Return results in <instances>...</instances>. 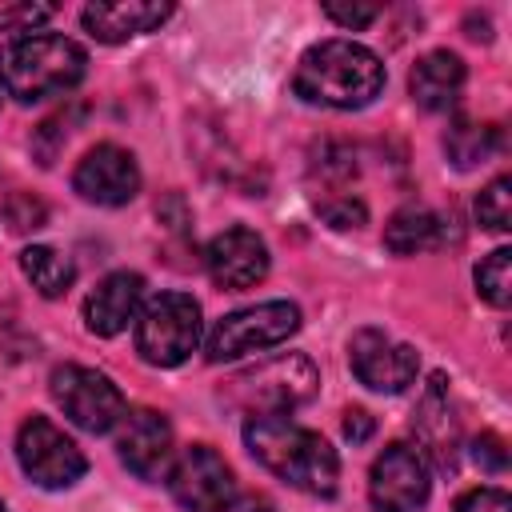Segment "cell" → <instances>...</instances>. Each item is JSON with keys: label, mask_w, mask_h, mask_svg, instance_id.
Wrapping results in <instances>:
<instances>
[{"label": "cell", "mask_w": 512, "mask_h": 512, "mask_svg": "<svg viewBox=\"0 0 512 512\" xmlns=\"http://www.w3.org/2000/svg\"><path fill=\"white\" fill-rule=\"evenodd\" d=\"M244 444L276 480L308 496H336L340 460L320 432L288 416H252L244 424Z\"/></svg>", "instance_id": "6da1fadb"}, {"label": "cell", "mask_w": 512, "mask_h": 512, "mask_svg": "<svg viewBox=\"0 0 512 512\" xmlns=\"http://www.w3.org/2000/svg\"><path fill=\"white\" fill-rule=\"evenodd\" d=\"M384 88V64L372 48L356 40H320L312 44L292 76V92L324 108H364Z\"/></svg>", "instance_id": "7a4b0ae2"}, {"label": "cell", "mask_w": 512, "mask_h": 512, "mask_svg": "<svg viewBox=\"0 0 512 512\" xmlns=\"http://www.w3.org/2000/svg\"><path fill=\"white\" fill-rule=\"evenodd\" d=\"M84 68V48L56 32H32L0 44V88L20 104L72 92L84 80Z\"/></svg>", "instance_id": "3957f363"}, {"label": "cell", "mask_w": 512, "mask_h": 512, "mask_svg": "<svg viewBox=\"0 0 512 512\" xmlns=\"http://www.w3.org/2000/svg\"><path fill=\"white\" fill-rule=\"evenodd\" d=\"M320 388V372L308 356L288 352V356H272L248 372H236L232 380H224L220 400L236 412L252 416H288L300 404H308Z\"/></svg>", "instance_id": "277c9868"}, {"label": "cell", "mask_w": 512, "mask_h": 512, "mask_svg": "<svg viewBox=\"0 0 512 512\" xmlns=\"http://www.w3.org/2000/svg\"><path fill=\"white\" fill-rule=\"evenodd\" d=\"M200 344V304L188 292H160L136 312V352L156 368L184 364Z\"/></svg>", "instance_id": "5b68a950"}, {"label": "cell", "mask_w": 512, "mask_h": 512, "mask_svg": "<svg viewBox=\"0 0 512 512\" xmlns=\"http://www.w3.org/2000/svg\"><path fill=\"white\" fill-rule=\"evenodd\" d=\"M296 328H300V308L296 304L264 300V304H252V308L220 316L212 324V332H208L204 356H208V364L240 360L248 352H260V348H272V344L288 340Z\"/></svg>", "instance_id": "8992f818"}, {"label": "cell", "mask_w": 512, "mask_h": 512, "mask_svg": "<svg viewBox=\"0 0 512 512\" xmlns=\"http://www.w3.org/2000/svg\"><path fill=\"white\" fill-rule=\"evenodd\" d=\"M48 392H52V400L60 404V412L76 428L96 432V436L100 432H112L120 424V416L128 412L120 388L104 372L84 368V364H60L48 376Z\"/></svg>", "instance_id": "52a82bcc"}, {"label": "cell", "mask_w": 512, "mask_h": 512, "mask_svg": "<svg viewBox=\"0 0 512 512\" xmlns=\"http://www.w3.org/2000/svg\"><path fill=\"white\" fill-rule=\"evenodd\" d=\"M16 460H20L24 476L40 488H72L88 472V460L76 448V440L64 436V428H56L48 416H28L20 424Z\"/></svg>", "instance_id": "ba28073f"}, {"label": "cell", "mask_w": 512, "mask_h": 512, "mask_svg": "<svg viewBox=\"0 0 512 512\" xmlns=\"http://www.w3.org/2000/svg\"><path fill=\"white\" fill-rule=\"evenodd\" d=\"M172 500L184 512H232L236 476L212 444H188L168 468Z\"/></svg>", "instance_id": "9c48e42d"}, {"label": "cell", "mask_w": 512, "mask_h": 512, "mask_svg": "<svg viewBox=\"0 0 512 512\" xmlns=\"http://www.w3.org/2000/svg\"><path fill=\"white\" fill-rule=\"evenodd\" d=\"M432 476L428 460L412 444H388L368 476V500L372 512H420L428 504Z\"/></svg>", "instance_id": "30bf717a"}, {"label": "cell", "mask_w": 512, "mask_h": 512, "mask_svg": "<svg viewBox=\"0 0 512 512\" xmlns=\"http://www.w3.org/2000/svg\"><path fill=\"white\" fill-rule=\"evenodd\" d=\"M348 364H352V376L372 388V392H404L416 372H420V356L412 344H400L392 340L388 332L380 328H360L352 340H348Z\"/></svg>", "instance_id": "8fae6325"}, {"label": "cell", "mask_w": 512, "mask_h": 512, "mask_svg": "<svg viewBox=\"0 0 512 512\" xmlns=\"http://www.w3.org/2000/svg\"><path fill=\"white\" fill-rule=\"evenodd\" d=\"M72 188L100 208H120L140 192V168L136 156L120 144H96L84 152V160L72 172Z\"/></svg>", "instance_id": "7c38bea8"}, {"label": "cell", "mask_w": 512, "mask_h": 512, "mask_svg": "<svg viewBox=\"0 0 512 512\" xmlns=\"http://www.w3.org/2000/svg\"><path fill=\"white\" fill-rule=\"evenodd\" d=\"M120 460L128 464V472H136L140 480H164L176 448H172V424L156 412V408H132L120 416V436H116Z\"/></svg>", "instance_id": "4fadbf2b"}, {"label": "cell", "mask_w": 512, "mask_h": 512, "mask_svg": "<svg viewBox=\"0 0 512 512\" xmlns=\"http://www.w3.org/2000/svg\"><path fill=\"white\" fill-rule=\"evenodd\" d=\"M204 264L216 288L240 292V288H256L268 276V248L252 228H224L204 248Z\"/></svg>", "instance_id": "5bb4252c"}, {"label": "cell", "mask_w": 512, "mask_h": 512, "mask_svg": "<svg viewBox=\"0 0 512 512\" xmlns=\"http://www.w3.org/2000/svg\"><path fill=\"white\" fill-rule=\"evenodd\" d=\"M144 304L140 272H108L84 300V324L92 336H120Z\"/></svg>", "instance_id": "9a60e30c"}, {"label": "cell", "mask_w": 512, "mask_h": 512, "mask_svg": "<svg viewBox=\"0 0 512 512\" xmlns=\"http://www.w3.org/2000/svg\"><path fill=\"white\" fill-rule=\"evenodd\" d=\"M172 16V4L164 0H96L84 8V28L100 40V44H124L140 32L160 28Z\"/></svg>", "instance_id": "2e32d148"}, {"label": "cell", "mask_w": 512, "mask_h": 512, "mask_svg": "<svg viewBox=\"0 0 512 512\" xmlns=\"http://www.w3.org/2000/svg\"><path fill=\"white\" fill-rule=\"evenodd\" d=\"M464 60L456 52H428L408 72V92L424 112H448L464 92Z\"/></svg>", "instance_id": "e0dca14e"}, {"label": "cell", "mask_w": 512, "mask_h": 512, "mask_svg": "<svg viewBox=\"0 0 512 512\" xmlns=\"http://www.w3.org/2000/svg\"><path fill=\"white\" fill-rule=\"evenodd\" d=\"M444 376H432L420 404H416V432L424 440V448L436 456L440 468H456V424L448 412V392H444Z\"/></svg>", "instance_id": "ac0fdd59"}, {"label": "cell", "mask_w": 512, "mask_h": 512, "mask_svg": "<svg viewBox=\"0 0 512 512\" xmlns=\"http://www.w3.org/2000/svg\"><path fill=\"white\" fill-rule=\"evenodd\" d=\"M440 244H444V220L432 208L408 204V208L392 212V220L384 224V248L396 256H416V252H428Z\"/></svg>", "instance_id": "d6986e66"}, {"label": "cell", "mask_w": 512, "mask_h": 512, "mask_svg": "<svg viewBox=\"0 0 512 512\" xmlns=\"http://www.w3.org/2000/svg\"><path fill=\"white\" fill-rule=\"evenodd\" d=\"M20 272H24L28 284H32L40 296H48V300L64 296V292L72 288V280H76L72 260L60 256V252L48 248V244H28V248L20 252Z\"/></svg>", "instance_id": "ffe728a7"}, {"label": "cell", "mask_w": 512, "mask_h": 512, "mask_svg": "<svg viewBox=\"0 0 512 512\" xmlns=\"http://www.w3.org/2000/svg\"><path fill=\"white\" fill-rule=\"evenodd\" d=\"M500 148V128L496 124H476V120H452L444 132V152L456 168H476Z\"/></svg>", "instance_id": "44dd1931"}, {"label": "cell", "mask_w": 512, "mask_h": 512, "mask_svg": "<svg viewBox=\"0 0 512 512\" xmlns=\"http://www.w3.org/2000/svg\"><path fill=\"white\" fill-rule=\"evenodd\" d=\"M476 292L492 308H508L512 300V252L508 248H496L476 264Z\"/></svg>", "instance_id": "7402d4cb"}, {"label": "cell", "mask_w": 512, "mask_h": 512, "mask_svg": "<svg viewBox=\"0 0 512 512\" xmlns=\"http://www.w3.org/2000/svg\"><path fill=\"white\" fill-rule=\"evenodd\" d=\"M476 220L488 232H508L512 228V180L496 176L480 196H476Z\"/></svg>", "instance_id": "603a6c76"}, {"label": "cell", "mask_w": 512, "mask_h": 512, "mask_svg": "<svg viewBox=\"0 0 512 512\" xmlns=\"http://www.w3.org/2000/svg\"><path fill=\"white\" fill-rule=\"evenodd\" d=\"M4 220H8L12 232H36V228H44L48 208H44V200H36L32 192H12L8 204H4Z\"/></svg>", "instance_id": "cb8c5ba5"}, {"label": "cell", "mask_w": 512, "mask_h": 512, "mask_svg": "<svg viewBox=\"0 0 512 512\" xmlns=\"http://www.w3.org/2000/svg\"><path fill=\"white\" fill-rule=\"evenodd\" d=\"M316 208H320V216H324L332 228H360V224L368 220L364 200H356V196H348V192H332V196L316 200Z\"/></svg>", "instance_id": "d4e9b609"}, {"label": "cell", "mask_w": 512, "mask_h": 512, "mask_svg": "<svg viewBox=\"0 0 512 512\" xmlns=\"http://www.w3.org/2000/svg\"><path fill=\"white\" fill-rule=\"evenodd\" d=\"M52 4H0V32H28L52 20Z\"/></svg>", "instance_id": "484cf974"}, {"label": "cell", "mask_w": 512, "mask_h": 512, "mask_svg": "<svg viewBox=\"0 0 512 512\" xmlns=\"http://www.w3.org/2000/svg\"><path fill=\"white\" fill-rule=\"evenodd\" d=\"M316 172L324 176V180H352L356 176V152L352 148H344V144H324L320 148V160H316Z\"/></svg>", "instance_id": "4316f807"}, {"label": "cell", "mask_w": 512, "mask_h": 512, "mask_svg": "<svg viewBox=\"0 0 512 512\" xmlns=\"http://www.w3.org/2000/svg\"><path fill=\"white\" fill-rule=\"evenodd\" d=\"M456 512H512V500L504 488H472L456 500Z\"/></svg>", "instance_id": "83f0119b"}, {"label": "cell", "mask_w": 512, "mask_h": 512, "mask_svg": "<svg viewBox=\"0 0 512 512\" xmlns=\"http://www.w3.org/2000/svg\"><path fill=\"white\" fill-rule=\"evenodd\" d=\"M472 460L484 468V472H504L508 468V448L496 432H480L476 444H472Z\"/></svg>", "instance_id": "f1b7e54d"}, {"label": "cell", "mask_w": 512, "mask_h": 512, "mask_svg": "<svg viewBox=\"0 0 512 512\" xmlns=\"http://www.w3.org/2000/svg\"><path fill=\"white\" fill-rule=\"evenodd\" d=\"M324 16L340 28H368L380 16V4H324Z\"/></svg>", "instance_id": "f546056e"}, {"label": "cell", "mask_w": 512, "mask_h": 512, "mask_svg": "<svg viewBox=\"0 0 512 512\" xmlns=\"http://www.w3.org/2000/svg\"><path fill=\"white\" fill-rule=\"evenodd\" d=\"M372 432H376V420H372V412H364V408H348V412H344V436H348L352 444H364V440H372Z\"/></svg>", "instance_id": "4dcf8cb0"}, {"label": "cell", "mask_w": 512, "mask_h": 512, "mask_svg": "<svg viewBox=\"0 0 512 512\" xmlns=\"http://www.w3.org/2000/svg\"><path fill=\"white\" fill-rule=\"evenodd\" d=\"M0 512H4V500H0Z\"/></svg>", "instance_id": "1f68e13d"}]
</instances>
